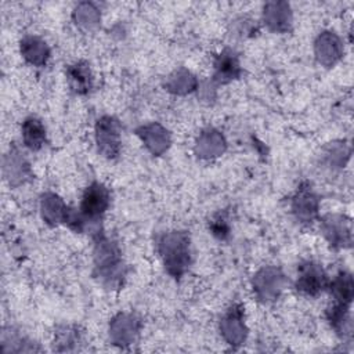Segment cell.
Wrapping results in <instances>:
<instances>
[{"instance_id":"1","label":"cell","mask_w":354,"mask_h":354,"mask_svg":"<svg viewBox=\"0 0 354 354\" xmlns=\"http://www.w3.org/2000/svg\"><path fill=\"white\" fill-rule=\"evenodd\" d=\"M94 274L106 288H119L126 277V267L116 242L102 231L94 235Z\"/></svg>"},{"instance_id":"2","label":"cell","mask_w":354,"mask_h":354,"mask_svg":"<svg viewBox=\"0 0 354 354\" xmlns=\"http://www.w3.org/2000/svg\"><path fill=\"white\" fill-rule=\"evenodd\" d=\"M156 249L166 272L180 279L191 266V241L185 231H169L156 238Z\"/></svg>"},{"instance_id":"3","label":"cell","mask_w":354,"mask_h":354,"mask_svg":"<svg viewBox=\"0 0 354 354\" xmlns=\"http://www.w3.org/2000/svg\"><path fill=\"white\" fill-rule=\"evenodd\" d=\"M285 275L281 268L267 266L259 270L252 279L253 292L259 301L271 303L277 300L285 286Z\"/></svg>"},{"instance_id":"4","label":"cell","mask_w":354,"mask_h":354,"mask_svg":"<svg viewBox=\"0 0 354 354\" xmlns=\"http://www.w3.org/2000/svg\"><path fill=\"white\" fill-rule=\"evenodd\" d=\"M95 142L98 152L113 159L120 152V123L116 118L105 115L95 123Z\"/></svg>"},{"instance_id":"5","label":"cell","mask_w":354,"mask_h":354,"mask_svg":"<svg viewBox=\"0 0 354 354\" xmlns=\"http://www.w3.org/2000/svg\"><path fill=\"white\" fill-rule=\"evenodd\" d=\"M109 203H111L109 189L102 183L94 181L84 189L79 210L90 221L97 223L98 218L108 210Z\"/></svg>"},{"instance_id":"6","label":"cell","mask_w":354,"mask_h":354,"mask_svg":"<svg viewBox=\"0 0 354 354\" xmlns=\"http://www.w3.org/2000/svg\"><path fill=\"white\" fill-rule=\"evenodd\" d=\"M321 231L333 249L348 248L351 245V221L343 214H325L321 218Z\"/></svg>"},{"instance_id":"7","label":"cell","mask_w":354,"mask_h":354,"mask_svg":"<svg viewBox=\"0 0 354 354\" xmlns=\"http://www.w3.org/2000/svg\"><path fill=\"white\" fill-rule=\"evenodd\" d=\"M329 285V279L324 268L314 261H304L299 266L296 289L306 296H318Z\"/></svg>"},{"instance_id":"8","label":"cell","mask_w":354,"mask_h":354,"mask_svg":"<svg viewBox=\"0 0 354 354\" xmlns=\"http://www.w3.org/2000/svg\"><path fill=\"white\" fill-rule=\"evenodd\" d=\"M220 330L231 346H241L245 342L248 329L245 325V307L241 303H234L228 307L220 319Z\"/></svg>"},{"instance_id":"9","label":"cell","mask_w":354,"mask_h":354,"mask_svg":"<svg viewBox=\"0 0 354 354\" xmlns=\"http://www.w3.org/2000/svg\"><path fill=\"white\" fill-rule=\"evenodd\" d=\"M290 207L296 220H299L303 224H311L317 218L319 199L310 183H301L297 187L292 198Z\"/></svg>"},{"instance_id":"10","label":"cell","mask_w":354,"mask_h":354,"mask_svg":"<svg viewBox=\"0 0 354 354\" xmlns=\"http://www.w3.org/2000/svg\"><path fill=\"white\" fill-rule=\"evenodd\" d=\"M141 329V321L131 313L118 314L109 324V336L115 344L127 346L134 343Z\"/></svg>"},{"instance_id":"11","label":"cell","mask_w":354,"mask_h":354,"mask_svg":"<svg viewBox=\"0 0 354 354\" xmlns=\"http://www.w3.org/2000/svg\"><path fill=\"white\" fill-rule=\"evenodd\" d=\"M314 50L317 61L326 68L333 66L342 58L344 51L340 37L330 30L318 35L314 44Z\"/></svg>"},{"instance_id":"12","label":"cell","mask_w":354,"mask_h":354,"mask_svg":"<svg viewBox=\"0 0 354 354\" xmlns=\"http://www.w3.org/2000/svg\"><path fill=\"white\" fill-rule=\"evenodd\" d=\"M263 19L272 32L285 33L292 26V10L286 1H268L263 7Z\"/></svg>"},{"instance_id":"13","label":"cell","mask_w":354,"mask_h":354,"mask_svg":"<svg viewBox=\"0 0 354 354\" xmlns=\"http://www.w3.org/2000/svg\"><path fill=\"white\" fill-rule=\"evenodd\" d=\"M136 134L141 138V141L152 155L159 156L170 147V134L159 123L153 122L142 124L136 130Z\"/></svg>"},{"instance_id":"14","label":"cell","mask_w":354,"mask_h":354,"mask_svg":"<svg viewBox=\"0 0 354 354\" xmlns=\"http://www.w3.org/2000/svg\"><path fill=\"white\" fill-rule=\"evenodd\" d=\"M4 176L11 185H21L32 178V171L24 153L12 147L4 158Z\"/></svg>"},{"instance_id":"15","label":"cell","mask_w":354,"mask_h":354,"mask_svg":"<svg viewBox=\"0 0 354 354\" xmlns=\"http://www.w3.org/2000/svg\"><path fill=\"white\" fill-rule=\"evenodd\" d=\"M213 65H214L213 80L218 84L230 83L238 79L242 73L238 55L230 48H225L220 54H217Z\"/></svg>"},{"instance_id":"16","label":"cell","mask_w":354,"mask_h":354,"mask_svg":"<svg viewBox=\"0 0 354 354\" xmlns=\"http://www.w3.org/2000/svg\"><path fill=\"white\" fill-rule=\"evenodd\" d=\"M22 57L35 66L46 65L47 59L50 58V47L48 44L39 36L28 35L22 37L19 43Z\"/></svg>"},{"instance_id":"17","label":"cell","mask_w":354,"mask_h":354,"mask_svg":"<svg viewBox=\"0 0 354 354\" xmlns=\"http://www.w3.org/2000/svg\"><path fill=\"white\" fill-rule=\"evenodd\" d=\"M225 151V140L223 134L214 129L203 130L195 144V152L199 158L210 159L220 156Z\"/></svg>"},{"instance_id":"18","label":"cell","mask_w":354,"mask_h":354,"mask_svg":"<svg viewBox=\"0 0 354 354\" xmlns=\"http://www.w3.org/2000/svg\"><path fill=\"white\" fill-rule=\"evenodd\" d=\"M40 212H41L43 220L47 224L57 225L65 221L68 206L64 203V201L58 195L53 192H46L41 195V199H40Z\"/></svg>"},{"instance_id":"19","label":"cell","mask_w":354,"mask_h":354,"mask_svg":"<svg viewBox=\"0 0 354 354\" xmlns=\"http://www.w3.org/2000/svg\"><path fill=\"white\" fill-rule=\"evenodd\" d=\"M66 76L72 90L77 94H87L93 88V75L90 65L84 61H77L66 68Z\"/></svg>"},{"instance_id":"20","label":"cell","mask_w":354,"mask_h":354,"mask_svg":"<svg viewBox=\"0 0 354 354\" xmlns=\"http://www.w3.org/2000/svg\"><path fill=\"white\" fill-rule=\"evenodd\" d=\"M326 318L330 326L343 339L351 336V318H350V304L335 301L326 310Z\"/></svg>"},{"instance_id":"21","label":"cell","mask_w":354,"mask_h":354,"mask_svg":"<svg viewBox=\"0 0 354 354\" xmlns=\"http://www.w3.org/2000/svg\"><path fill=\"white\" fill-rule=\"evenodd\" d=\"M22 141L30 151H39L46 144V127L40 119L29 116L22 122Z\"/></svg>"},{"instance_id":"22","label":"cell","mask_w":354,"mask_h":354,"mask_svg":"<svg viewBox=\"0 0 354 354\" xmlns=\"http://www.w3.org/2000/svg\"><path fill=\"white\" fill-rule=\"evenodd\" d=\"M165 87L167 91L173 94L184 95L194 91L198 87V80L189 71L180 68L167 76Z\"/></svg>"},{"instance_id":"23","label":"cell","mask_w":354,"mask_h":354,"mask_svg":"<svg viewBox=\"0 0 354 354\" xmlns=\"http://www.w3.org/2000/svg\"><path fill=\"white\" fill-rule=\"evenodd\" d=\"M330 293L333 295L335 300L344 304H351L354 296V283L353 277L347 271H340L328 285Z\"/></svg>"},{"instance_id":"24","label":"cell","mask_w":354,"mask_h":354,"mask_svg":"<svg viewBox=\"0 0 354 354\" xmlns=\"http://www.w3.org/2000/svg\"><path fill=\"white\" fill-rule=\"evenodd\" d=\"M100 11L91 3H80L76 6L73 11L75 22L86 29H91L98 25L100 22Z\"/></svg>"},{"instance_id":"25","label":"cell","mask_w":354,"mask_h":354,"mask_svg":"<svg viewBox=\"0 0 354 354\" xmlns=\"http://www.w3.org/2000/svg\"><path fill=\"white\" fill-rule=\"evenodd\" d=\"M57 351H72L80 343V333L75 326H62L55 332Z\"/></svg>"},{"instance_id":"26","label":"cell","mask_w":354,"mask_h":354,"mask_svg":"<svg viewBox=\"0 0 354 354\" xmlns=\"http://www.w3.org/2000/svg\"><path fill=\"white\" fill-rule=\"evenodd\" d=\"M209 230L220 241H225L231 232V224L228 220V214L225 212L217 213L209 223Z\"/></svg>"}]
</instances>
